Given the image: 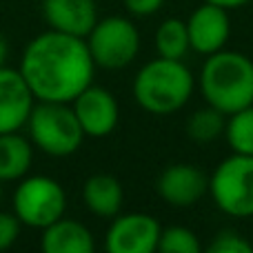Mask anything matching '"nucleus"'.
Masks as SVG:
<instances>
[{
  "label": "nucleus",
  "mask_w": 253,
  "mask_h": 253,
  "mask_svg": "<svg viewBox=\"0 0 253 253\" xmlns=\"http://www.w3.org/2000/svg\"><path fill=\"white\" fill-rule=\"evenodd\" d=\"M198 84L207 105L231 116L253 105V60L247 53L220 49L207 56Z\"/></svg>",
  "instance_id": "3"
},
{
  "label": "nucleus",
  "mask_w": 253,
  "mask_h": 253,
  "mask_svg": "<svg viewBox=\"0 0 253 253\" xmlns=\"http://www.w3.org/2000/svg\"><path fill=\"white\" fill-rule=\"evenodd\" d=\"M84 40L100 69H125L140 53V31L125 16L98 18Z\"/></svg>",
  "instance_id": "6"
},
{
  "label": "nucleus",
  "mask_w": 253,
  "mask_h": 253,
  "mask_svg": "<svg viewBox=\"0 0 253 253\" xmlns=\"http://www.w3.org/2000/svg\"><path fill=\"white\" fill-rule=\"evenodd\" d=\"M7 56H9V44H7V40H4V36L0 34V67H4Z\"/></svg>",
  "instance_id": "25"
},
{
  "label": "nucleus",
  "mask_w": 253,
  "mask_h": 253,
  "mask_svg": "<svg viewBox=\"0 0 253 253\" xmlns=\"http://www.w3.org/2000/svg\"><path fill=\"white\" fill-rule=\"evenodd\" d=\"M40 249L44 253H93V233L78 220L58 218L42 229Z\"/></svg>",
  "instance_id": "14"
},
{
  "label": "nucleus",
  "mask_w": 253,
  "mask_h": 253,
  "mask_svg": "<svg viewBox=\"0 0 253 253\" xmlns=\"http://www.w3.org/2000/svg\"><path fill=\"white\" fill-rule=\"evenodd\" d=\"M123 4L131 16L147 18V16H153V13L160 11L165 0H123Z\"/></svg>",
  "instance_id": "23"
},
{
  "label": "nucleus",
  "mask_w": 253,
  "mask_h": 253,
  "mask_svg": "<svg viewBox=\"0 0 253 253\" xmlns=\"http://www.w3.org/2000/svg\"><path fill=\"white\" fill-rule=\"evenodd\" d=\"M34 105L36 98L20 69L0 67V133L22 129Z\"/></svg>",
  "instance_id": "12"
},
{
  "label": "nucleus",
  "mask_w": 253,
  "mask_h": 253,
  "mask_svg": "<svg viewBox=\"0 0 253 253\" xmlns=\"http://www.w3.org/2000/svg\"><path fill=\"white\" fill-rule=\"evenodd\" d=\"M93 71L87 40L56 29L36 36L20 58V74L36 100L71 102L93 83Z\"/></svg>",
  "instance_id": "1"
},
{
  "label": "nucleus",
  "mask_w": 253,
  "mask_h": 253,
  "mask_svg": "<svg viewBox=\"0 0 253 253\" xmlns=\"http://www.w3.org/2000/svg\"><path fill=\"white\" fill-rule=\"evenodd\" d=\"M25 126L29 129L31 144L47 156L67 158L83 147L84 131L71 109V102L38 100Z\"/></svg>",
  "instance_id": "4"
},
{
  "label": "nucleus",
  "mask_w": 253,
  "mask_h": 253,
  "mask_svg": "<svg viewBox=\"0 0 253 253\" xmlns=\"http://www.w3.org/2000/svg\"><path fill=\"white\" fill-rule=\"evenodd\" d=\"M34 162V144L18 131L0 133V182L22 180Z\"/></svg>",
  "instance_id": "16"
},
{
  "label": "nucleus",
  "mask_w": 253,
  "mask_h": 253,
  "mask_svg": "<svg viewBox=\"0 0 253 253\" xmlns=\"http://www.w3.org/2000/svg\"><path fill=\"white\" fill-rule=\"evenodd\" d=\"M83 202L93 215L111 220L123 209V202H125L123 184L111 173H96L84 180Z\"/></svg>",
  "instance_id": "15"
},
{
  "label": "nucleus",
  "mask_w": 253,
  "mask_h": 253,
  "mask_svg": "<svg viewBox=\"0 0 253 253\" xmlns=\"http://www.w3.org/2000/svg\"><path fill=\"white\" fill-rule=\"evenodd\" d=\"M156 51L162 58L171 60H184L191 47H189L187 22L182 18H167L156 29Z\"/></svg>",
  "instance_id": "17"
},
{
  "label": "nucleus",
  "mask_w": 253,
  "mask_h": 253,
  "mask_svg": "<svg viewBox=\"0 0 253 253\" xmlns=\"http://www.w3.org/2000/svg\"><path fill=\"white\" fill-rule=\"evenodd\" d=\"M196 78L184 60L153 58L138 69L131 84L133 98L140 109L151 116L178 114L193 96Z\"/></svg>",
  "instance_id": "2"
},
{
  "label": "nucleus",
  "mask_w": 253,
  "mask_h": 253,
  "mask_svg": "<svg viewBox=\"0 0 253 253\" xmlns=\"http://www.w3.org/2000/svg\"><path fill=\"white\" fill-rule=\"evenodd\" d=\"M158 251L160 253H198L200 251V240L198 236L187 227H167L160 231L158 238Z\"/></svg>",
  "instance_id": "20"
},
{
  "label": "nucleus",
  "mask_w": 253,
  "mask_h": 253,
  "mask_svg": "<svg viewBox=\"0 0 253 253\" xmlns=\"http://www.w3.org/2000/svg\"><path fill=\"white\" fill-rule=\"evenodd\" d=\"M224 126H227V116L220 114L215 107L207 105L187 118V135L196 144H211L220 135H224Z\"/></svg>",
  "instance_id": "18"
},
{
  "label": "nucleus",
  "mask_w": 253,
  "mask_h": 253,
  "mask_svg": "<svg viewBox=\"0 0 253 253\" xmlns=\"http://www.w3.org/2000/svg\"><path fill=\"white\" fill-rule=\"evenodd\" d=\"M42 16L49 29L87 38L98 20L96 0H42Z\"/></svg>",
  "instance_id": "13"
},
{
  "label": "nucleus",
  "mask_w": 253,
  "mask_h": 253,
  "mask_svg": "<svg viewBox=\"0 0 253 253\" xmlns=\"http://www.w3.org/2000/svg\"><path fill=\"white\" fill-rule=\"evenodd\" d=\"M76 118L89 138H107L114 133L120 120V107L116 96L107 87L89 84L71 100Z\"/></svg>",
  "instance_id": "9"
},
{
  "label": "nucleus",
  "mask_w": 253,
  "mask_h": 253,
  "mask_svg": "<svg viewBox=\"0 0 253 253\" xmlns=\"http://www.w3.org/2000/svg\"><path fill=\"white\" fill-rule=\"evenodd\" d=\"M156 191L162 202L175 207V209H187L193 207L209 193V175L196 165L178 162L171 165L158 175Z\"/></svg>",
  "instance_id": "11"
},
{
  "label": "nucleus",
  "mask_w": 253,
  "mask_h": 253,
  "mask_svg": "<svg viewBox=\"0 0 253 253\" xmlns=\"http://www.w3.org/2000/svg\"><path fill=\"white\" fill-rule=\"evenodd\" d=\"M0 198H2V187H0Z\"/></svg>",
  "instance_id": "26"
},
{
  "label": "nucleus",
  "mask_w": 253,
  "mask_h": 253,
  "mask_svg": "<svg viewBox=\"0 0 253 253\" xmlns=\"http://www.w3.org/2000/svg\"><path fill=\"white\" fill-rule=\"evenodd\" d=\"M184 22H187L189 47H191V51L207 58V56H211V53L227 47L229 36H231L229 9L202 0V4L193 9L191 16Z\"/></svg>",
  "instance_id": "10"
},
{
  "label": "nucleus",
  "mask_w": 253,
  "mask_h": 253,
  "mask_svg": "<svg viewBox=\"0 0 253 253\" xmlns=\"http://www.w3.org/2000/svg\"><path fill=\"white\" fill-rule=\"evenodd\" d=\"M224 140L233 153L253 156V105L227 116Z\"/></svg>",
  "instance_id": "19"
},
{
  "label": "nucleus",
  "mask_w": 253,
  "mask_h": 253,
  "mask_svg": "<svg viewBox=\"0 0 253 253\" xmlns=\"http://www.w3.org/2000/svg\"><path fill=\"white\" fill-rule=\"evenodd\" d=\"M205 2H211V4H218V7H224V9H238V7H245L249 0H205Z\"/></svg>",
  "instance_id": "24"
},
{
  "label": "nucleus",
  "mask_w": 253,
  "mask_h": 253,
  "mask_svg": "<svg viewBox=\"0 0 253 253\" xmlns=\"http://www.w3.org/2000/svg\"><path fill=\"white\" fill-rule=\"evenodd\" d=\"M20 236V220L16 213L0 211V251H7Z\"/></svg>",
  "instance_id": "22"
},
{
  "label": "nucleus",
  "mask_w": 253,
  "mask_h": 253,
  "mask_svg": "<svg viewBox=\"0 0 253 253\" xmlns=\"http://www.w3.org/2000/svg\"><path fill=\"white\" fill-rule=\"evenodd\" d=\"M67 193L58 180L49 175H29L22 178L13 193V213L20 224L31 229L49 227L65 215Z\"/></svg>",
  "instance_id": "7"
},
{
  "label": "nucleus",
  "mask_w": 253,
  "mask_h": 253,
  "mask_svg": "<svg viewBox=\"0 0 253 253\" xmlns=\"http://www.w3.org/2000/svg\"><path fill=\"white\" fill-rule=\"evenodd\" d=\"M160 231V222L149 213H118L107 229L105 249L109 253H153L158 251Z\"/></svg>",
  "instance_id": "8"
},
{
  "label": "nucleus",
  "mask_w": 253,
  "mask_h": 253,
  "mask_svg": "<svg viewBox=\"0 0 253 253\" xmlns=\"http://www.w3.org/2000/svg\"><path fill=\"white\" fill-rule=\"evenodd\" d=\"M207 251L209 253H253V242L247 240L242 233L227 229V231L215 233V238L207 247Z\"/></svg>",
  "instance_id": "21"
},
{
  "label": "nucleus",
  "mask_w": 253,
  "mask_h": 253,
  "mask_svg": "<svg viewBox=\"0 0 253 253\" xmlns=\"http://www.w3.org/2000/svg\"><path fill=\"white\" fill-rule=\"evenodd\" d=\"M251 242H253V240H251Z\"/></svg>",
  "instance_id": "27"
},
{
  "label": "nucleus",
  "mask_w": 253,
  "mask_h": 253,
  "mask_svg": "<svg viewBox=\"0 0 253 253\" xmlns=\"http://www.w3.org/2000/svg\"><path fill=\"white\" fill-rule=\"evenodd\" d=\"M209 196L222 213L253 218V156L231 153L209 175Z\"/></svg>",
  "instance_id": "5"
}]
</instances>
